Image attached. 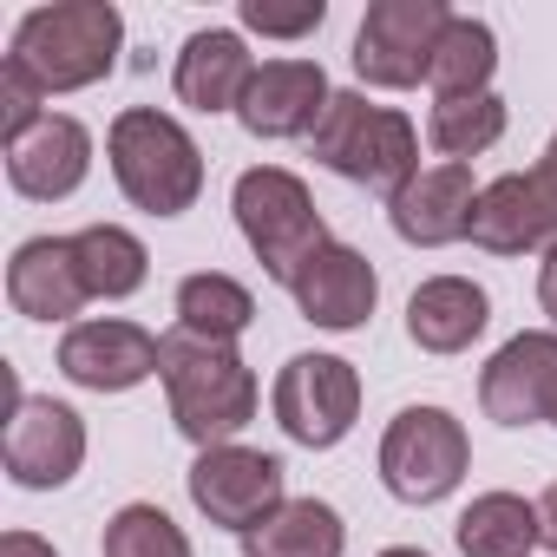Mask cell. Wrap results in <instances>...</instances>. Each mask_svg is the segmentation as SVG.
Wrapping results in <instances>:
<instances>
[{
  "instance_id": "6da1fadb",
  "label": "cell",
  "mask_w": 557,
  "mask_h": 557,
  "mask_svg": "<svg viewBox=\"0 0 557 557\" xmlns=\"http://www.w3.org/2000/svg\"><path fill=\"white\" fill-rule=\"evenodd\" d=\"M158 381H164V400H171V426L210 453V446H230L249 420H256V374L236 348L223 342H197L184 329L158 335Z\"/></svg>"
},
{
  "instance_id": "ba28073f",
  "label": "cell",
  "mask_w": 557,
  "mask_h": 557,
  "mask_svg": "<svg viewBox=\"0 0 557 557\" xmlns=\"http://www.w3.org/2000/svg\"><path fill=\"white\" fill-rule=\"evenodd\" d=\"M184 485H190V505L210 518V524H223V531H256V524H269L275 511L289 505V466L275 459V453H256V446H210V453H197L190 459V472H184Z\"/></svg>"
},
{
  "instance_id": "2e32d148",
  "label": "cell",
  "mask_w": 557,
  "mask_h": 557,
  "mask_svg": "<svg viewBox=\"0 0 557 557\" xmlns=\"http://www.w3.org/2000/svg\"><path fill=\"white\" fill-rule=\"evenodd\" d=\"M92 177V132L73 112H47L21 145H8V184L27 203H66Z\"/></svg>"
},
{
  "instance_id": "5b68a950",
  "label": "cell",
  "mask_w": 557,
  "mask_h": 557,
  "mask_svg": "<svg viewBox=\"0 0 557 557\" xmlns=\"http://www.w3.org/2000/svg\"><path fill=\"white\" fill-rule=\"evenodd\" d=\"M309 158L329 164L348 184H368V190L394 197L420 171V132L394 106H368L361 92H335L329 112H322V125L309 132Z\"/></svg>"
},
{
  "instance_id": "f546056e",
  "label": "cell",
  "mask_w": 557,
  "mask_h": 557,
  "mask_svg": "<svg viewBox=\"0 0 557 557\" xmlns=\"http://www.w3.org/2000/svg\"><path fill=\"white\" fill-rule=\"evenodd\" d=\"M0 557H60L40 531H8V537H0Z\"/></svg>"
},
{
  "instance_id": "484cf974",
  "label": "cell",
  "mask_w": 557,
  "mask_h": 557,
  "mask_svg": "<svg viewBox=\"0 0 557 557\" xmlns=\"http://www.w3.org/2000/svg\"><path fill=\"white\" fill-rule=\"evenodd\" d=\"M426 138L446 164H466L479 151H492L505 138V99L498 92H472V99H433Z\"/></svg>"
},
{
  "instance_id": "7402d4cb",
  "label": "cell",
  "mask_w": 557,
  "mask_h": 557,
  "mask_svg": "<svg viewBox=\"0 0 557 557\" xmlns=\"http://www.w3.org/2000/svg\"><path fill=\"white\" fill-rule=\"evenodd\" d=\"M348 524L329 498H289L269 524L243 531V557H342Z\"/></svg>"
},
{
  "instance_id": "e0dca14e",
  "label": "cell",
  "mask_w": 557,
  "mask_h": 557,
  "mask_svg": "<svg viewBox=\"0 0 557 557\" xmlns=\"http://www.w3.org/2000/svg\"><path fill=\"white\" fill-rule=\"evenodd\" d=\"M296 309H302V322H315V329H329V335H355V329H368V315H374V302H381V275H374V262L355 249V243H329L302 275H296Z\"/></svg>"
},
{
  "instance_id": "d4e9b609",
  "label": "cell",
  "mask_w": 557,
  "mask_h": 557,
  "mask_svg": "<svg viewBox=\"0 0 557 557\" xmlns=\"http://www.w3.org/2000/svg\"><path fill=\"white\" fill-rule=\"evenodd\" d=\"M492 73H498V34L472 14H453L440 47H433V66H426V86L433 99H472V92H492Z\"/></svg>"
},
{
  "instance_id": "4dcf8cb0",
  "label": "cell",
  "mask_w": 557,
  "mask_h": 557,
  "mask_svg": "<svg viewBox=\"0 0 557 557\" xmlns=\"http://www.w3.org/2000/svg\"><path fill=\"white\" fill-rule=\"evenodd\" d=\"M537 544H544V550H557V485H544V492H537Z\"/></svg>"
},
{
  "instance_id": "277c9868",
  "label": "cell",
  "mask_w": 557,
  "mask_h": 557,
  "mask_svg": "<svg viewBox=\"0 0 557 557\" xmlns=\"http://www.w3.org/2000/svg\"><path fill=\"white\" fill-rule=\"evenodd\" d=\"M230 210H236V230L256 249L262 275L283 283V289H296V275L335 243L315 197H309V184L296 171H283V164H249L236 177V190H230Z\"/></svg>"
},
{
  "instance_id": "ffe728a7",
  "label": "cell",
  "mask_w": 557,
  "mask_h": 557,
  "mask_svg": "<svg viewBox=\"0 0 557 557\" xmlns=\"http://www.w3.org/2000/svg\"><path fill=\"white\" fill-rule=\"evenodd\" d=\"M249 79H256V60H249V47H243L236 27L190 34L184 53H177V73H171V86H177V99L190 112H236L243 92H249Z\"/></svg>"
},
{
  "instance_id": "9c48e42d",
  "label": "cell",
  "mask_w": 557,
  "mask_h": 557,
  "mask_svg": "<svg viewBox=\"0 0 557 557\" xmlns=\"http://www.w3.org/2000/svg\"><path fill=\"white\" fill-rule=\"evenodd\" d=\"M453 8L446 0H368V14L355 27V73L381 92H407L426 79L433 66V47L446 34Z\"/></svg>"
},
{
  "instance_id": "52a82bcc",
  "label": "cell",
  "mask_w": 557,
  "mask_h": 557,
  "mask_svg": "<svg viewBox=\"0 0 557 557\" xmlns=\"http://www.w3.org/2000/svg\"><path fill=\"white\" fill-rule=\"evenodd\" d=\"M269 407H275V426H283L296 446L329 453L361 420V374L342 355H296V361H283V374H275Z\"/></svg>"
},
{
  "instance_id": "ac0fdd59",
  "label": "cell",
  "mask_w": 557,
  "mask_h": 557,
  "mask_svg": "<svg viewBox=\"0 0 557 557\" xmlns=\"http://www.w3.org/2000/svg\"><path fill=\"white\" fill-rule=\"evenodd\" d=\"M8 302L27 322H73L92 296L73 256V236H27L8 262Z\"/></svg>"
},
{
  "instance_id": "e575fe53",
  "label": "cell",
  "mask_w": 557,
  "mask_h": 557,
  "mask_svg": "<svg viewBox=\"0 0 557 557\" xmlns=\"http://www.w3.org/2000/svg\"><path fill=\"white\" fill-rule=\"evenodd\" d=\"M550 426H557V400H550Z\"/></svg>"
},
{
  "instance_id": "9a60e30c",
  "label": "cell",
  "mask_w": 557,
  "mask_h": 557,
  "mask_svg": "<svg viewBox=\"0 0 557 557\" xmlns=\"http://www.w3.org/2000/svg\"><path fill=\"white\" fill-rule=\"evenodd\" d=\"M329 99H335V86H329L322 60H262L236 119L249 138H309L322 125Z\"/></svg>"
},
{
  "instance_id": "4fadbf2b",
  "label": "cell",
  "mask_w": 557,
  "mask_h": 557,
  "mask_svg": "<svg viewBox=\"0 0 557 557\" xmlns=\"http://www.w3.org/2000/svg\"><path fill=\"white\" fill-rule=\"evenodd\" d=\"M550 400H557V335L550 329H524L485 361L479 407L498 426H537V420H550Z\"/></svg>"
},
{
  "instance_id": "d6986e66",
  "label": "cell",
  "mask_w": 557,
  "mask_h": 557,
  "mask_svg": "<svg viewBox=\"0 0 557 557\" xmlns=\"http://www.w3.org/2000/svg\"><path fill=\"white\" fill-rule=\"evenodd\" d=\"M492 329V296L472 275H426L407 296V335L426 355H466Z\"/></svg>"
},
{
  "instance_id": "3957f363",
  "label": "cell",
  "mask_w": 557,
  "mask_h": 557,
  "mask_svg": "<svg viewBox=\"0 0 557 557\" xmlns=\"http://www.w3.org/2000/svg\"><path fill=\"white\" fill-rule=\"evenodd\" d=\"M106 158H112L125 203L145 216H184L203 197V151L158 106H125L106 132Z\"/></svg>"
},
{
  "instance_id": "7a4b0ae2",
  "label": "cell",
  "mask_w": 557,
  "mask_h": 557,
  "mask_svg": "<svg viewBox=\"0 0 557 557\" xmlns=\"http://www.w3.org/2000/svg\"><path fill=\"white\" fill-rule=\"evenodd\" d=\"M125 53V21L112 0H53V8L21 14L8 60L34 73V86L53 92H86L99 86Z\"/></svg>"
},
{
  "instance_id": "5bb4252c",
  "label": "cell",
  "mask_w": 557,
  "mask_h": 557,
  "mask_svg": "<svg viewBox=\"0 0 557 557\" xmlns=\"http://www.w3.org/2000/svg\"><path fill=\"white\" fill-rule=\"evenodd\" d=\"M485 184H472V164H420L394 197H387V223L400 243L413 249H446L472 230V203Z\"/></svg>"
},
{
  "instance_id": "44dd1931",
  "label": "cell",
  "mask_w": 557,
  "mask_h": 557,
  "mask_svg": "<svg viewBox=\"0 0 557 557\" xmlns=\"http://www.w3.org/2000/svg\"><path fill=\"white\" fill-rule=\"evenodd\" d=\"M171 309H177V329H184V335H197V342H223V348H236V342L249 335V322H256V296L236 283V275H223V269H197V275H184Z\"/></svg>"
},
{
  "instance_id": "4316f807",
  "label": "cell",
  "mask_w": 557,
  "mask_h": 557,
  "mask_svg": "<svg viewBox=\"0 0 557 557\" xmlns=\"http://www.w3.org/2000/svg\"><path fill=\"white\" fill-rule=\"evenodd\" d=\"M106 557H197L164 505H119L106 524Z\"/></svg>"
},
{
  "instance_id": "7c38bea8",
  "label": "cell",
  "mask_w": 557,
  "mask_h": 557,
  "mask_svg": "<svg viewBox=\"0 0 557 557\" xmlns=\"http://www.w3.org/2000/svg\"><path fill=\"white\" fill-rule=\"evenodd\" d=\"M60 374L86 394H132L158 374V335L138 322H73L60 335Z\"/></svg>"
},
{
  "instance_id": "30bf717a",
  "label": "cell",
  "mask_w": 557,
  "mask_h": 557,
  "mask_svg": "<svg viewBox=\"0 0 557 557\" xmlns=\"http://www.w3.org/2000/svg\"><path fill=\"white\" fill-rule=\"evenodd\" d=\"M485 256H524V249H557V164H531V171H505L479 190L472 203V230H466Z\"/></svg>"
},
{
  "instance_id": "d6a6232c",
  "label": "cell",
  "mask_w": 557,
  "mask_h": 557,
  "mask_svg": "<svg viewBox=\"0 0 557 557\" xmlns=\"http://www.w3.org/2000/svg\"><path fill=\"white\" fill-rule=\"evenodd\" d=\"M381 557H426V550H420V544H387Z\"/></svg>"
},
{
  "instance_id": "8fae6325",
  "label": "cell",
  "mask_w": 557,
  "mask_h": 557,
  "mask_svg": "<svg viewBox=\"0 0 557 557\" xmlns=\"http://www.w3.org/2000/svg\"><path fill=\"white\" fill-rule=\"evenodd\" d=\"M0 453H8V479L21 492H60L86 466V420L53 394H27V400H14Z\"/></svg>"
},
{
  "instance_id": "8992f818",
  "label": "cell",
  "mask_w": 557,
  "mask_h": 557,
  "mask_svg": "<svg viewBox=\"0 0 557 557\" xmlns=\"http://www.w3.org/2000/svg\"><path fill=\"white\" fill-rule=\"evenodd\" d=\"M472 440L446 407H400L381 433V485L400 505H440L466 485Z\"/></svg>"
},
{
  "instance_id": "836d02e7",
  "label": "cell",
  "mask_w": 557,
  "mask_h": 557,
  "mask_svg": "<svg viewBox=\"0 0 557 557\" xmlns=\"http://www.w3.org/2000/svg\"><path fill=\"white\" fill-rule=\"evenodd\" d=\"M544 164H557V132H550V145H544Z\"/></svg>"
},
{
  "instance_id": "cb8c5ba5",
  "label": "cell",
  "mask_w": 557,
  "mask_h": 557,
  "mask_svg": "<svg viewBox=\"0 0 557 557\" xmlns=\"http://www.w3.org/2000/svg\"><path fill=\"white\" fill-rule=\"evenodd\" d=\"M466 557H531L537 550V498L518 492H479L453 524Z\"/></svg>"
},
{
  "instance_id": "83f0119b",
  "label": "cell",
  "mask_w": 557,
  "mask_h": 557,
  "mask_svg": "<svg viewBox=\"0 0 557 557\" xmlns=\"http://www.w3.org/2000/svg\"><path fill=\"white\" fill-rule=\"evenodd\" d=\"M236 21L262 40H309L329 21V0H243Z\"/></svg>"
},
{
  "instance_id": "f1b7e54d",
  "label": "cell",
  "mask_w": 557,
  "mask_h": 557,
  "mask_svg": "<svg viewBox=\"0 0 557 557\" xmlns=\"http://www.w3.org/2000/svg\"><path fill=\"white\" fill-rule=\"evenodd\" d=\"M40 119H47V92L34 86V73H21L14 60H0V138L21 145Z\"/></svg>"
},
{
  "instance_id": "603a6c76",
  "label": "cell",
  "mask_w": 557,
  "mask_h": 557,
  "mask_svg": "<svg viewBox=\"0 0 557 557\" xmlns=\"http://www.w3.org/2000/svg\"><path fill=\"white\" fill-rule=\"evenodd\" d=\"M73 256H79V275H86V296L92 302H125V296L145 289V275H151L145 243L125 223H86L73 236Z\"/></svg>"
},
{
  "instance_id": "1f68e13d",
  "label": "cell",
  "mask_w": 557,
  "mask_h": 557,
  "mask_svg": "<svg viewBox=\"0 0 557 557\" xmlns=\"http://www.w3.org/2000/svg\"><path fill=\"white\" fill-rule=\"evenodd\" d=\"M537 302H544V315L557 322V249L544 256V269H537Z\"/></svg>"
}]
</instances>
